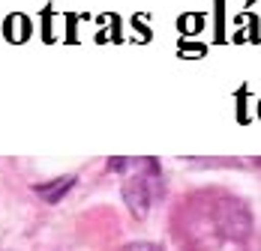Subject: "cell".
I'll return each instance as SVG.
<instances>
[{
  "label": "cell",
  "instance_id": "2",
  "mask_svg": "<svg viewBox=\"0 0 261 251\" xmlns=\"http://www.w3.org/2000/svg\"><path fill=\"white\" fill-rule=\"evenodd\" d=\"M156 192H153V185H150L147 176H135V179H129L123 185V201H126V206H129V212L135 218H144L150 212V198Z\"/></svg>",
  "mask_w": 261,
  "mask_h": 251
},
{
  "label": "cell",
  "instance_id": "4",
  "mask_svg": "<svg viewBox=\"0 0 261 251\" xmlns=\"http://www.w3.org/2000/svg\"><path fill=\"white\" fill-rule=\"evenodd\" d=\"M129 165H132V162H129V159H123V155H114V159H108V171H111V174H123Z\"/></svg>",
  "mask_w": 261,
  "mask_h": 251
},
{
  "label": "cell",
  "instance_id": "3",
  "mask_svg": "<svg viewBox=\"0 0 261 251\" xmlns=\"http://www.w3.org/2000/svg\"><path fill=\"white\" fill-rule=\"evenodd\" d=\"M72 185H75V176H57V179H51V182L36 185V195H42L45 203H60Z\"/></svg>",
  "mask_w": 261,
  "mask_h": 251
},
{
  "label": "cell",
  "instance_id": "1",
  "mask_svg": "<svg viewBox=\"0 0 261 251\" xmlns=\"http://www.w3.org/2000/svg\"><path fill=\"white\" fill-rule=\"evenodd\" d=\"M216 222H219V230L228 236V239H249L252 233V215L249 209L240 201H222L219 209H216Z\"/></svg>",
  "mask_w": 261,
  "mask_h": 251
}]
</instances>
